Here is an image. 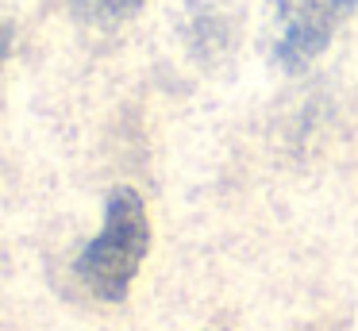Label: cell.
<instances>
[{"label":"cell","mask_w":358,"mask_h":331,"mask_svg":"<svg viewBox=\"0 0 358 331\" xmlns=\"http://www.w3.org/2000/svg\"><path fill=\"white\" fill-rule=\"evenodd\" d=\"M147 251H150L147 204L131 185H120V189L108 192L104 223L85 243V251L78 254L73 274L85 285L89 297L104 300V304H124L143 262H147Z\"/></svg>","instance_id":"1"},{"label":"cell","mask_w":358,"mask_h":331,"mask_svg":"<svg viewBox=\"0 0 358 331\" xmlns=\"http://www.w3.org/2000/svg\"><path fill=\"white\" fill-rule=\"evenodd\" d=\"M273 4V62L289 73L304 69L327 50L339 23L358 8V0H270Z\"/></svg>","instance_id":"2"},{"label":"cell","mask_w":358,"mask_h":331,"mask_svg":"<svg viewBox=\"0 0 358 331\" xmlns=\"http://www.w3.org/2000/svg\"><path fill=\"white\" fill-rule=\"evenodd\" d=\"M147 0H70L73 15H78L85 27H96V31H112L120 23L135 20L143 12Z\"/></svg>","instance_id":"3"}]
</instances>
